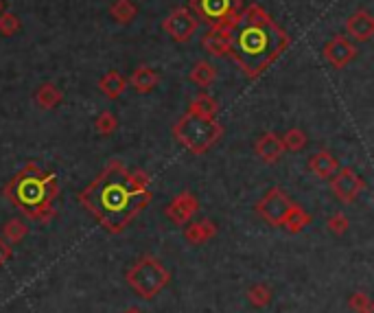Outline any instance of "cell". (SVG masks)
<instances>
[{
  "label": "cell",
  "instance_id": "1",
  "mask_svg": "<svg viewBox=\"0 0 374 313\" xmlns=\"http://www.w3.org/2000/svg\"><path fill=\"white\" fill-rule=\"evenodd\" d=\"M151 175L142 169H129L120 160H110L101 173L83 188L77 199L105 233L123 235L129 224L153 199Z\"/></svg>",
  "mask_w": 374,
  "mask_h": 313
},
{
  "label": "cell",
  "instance_id": "2",
  "mask_svg": "<svg viewBox=\"0 0 374 313\" xmlns=\"http://www.w3.org/2000/svg\"><path fill=\"white\" fill-rule=\"evenodd\" d=\"M292 44L287 31L261 5H248L239 11L230 31L228 57L248 79H258Z\"/></svg>",
  "mask_w": 374,
  "mask_h": 313
},
{
  "label": "cell",
  "instance_id": "3",
  "mask_svg": "<svg viewBox=\"0 0 374 313\" xmlns=\"http://www.w3.org/2000/svg\"><path fill=\"white\" fill-rule=\"evenodd\" d=\"M3 195L31 222L48 224L55 219V199L59 197V182L53 171L29 162L3 186Z\"/></svg>",
  "mask_w": 374,
  "mask_h": 313
},
{
  "label": "cell",
  "instance_id": "4",
  "mask_svg": "<svg viewBox=\"0 0 374 313\" xmlns=\"http://www.w3.org/2000/svg\"><path fill=\"white\" fill-rule=\"evenodd\" d=\"M171 134L175 142L182 144L188 153L201 155L210 151L223 138V125L217 118H204L192 112H186L171 127Z\"/></svg>",
  "mask_w": 374,
  "mask_h": 313
},
{
  "label": "cell",
  "instance_id": "5",
  "mask_svg": "<svg viewBox=\"0 0 374 313\" xmlns=\"http://www.w3.org/2000/svg\"><path fill=\"white\" fill-rule=\"evenodd\" d=\"M125 281L136 296L144 300H153L171 283V272H168V268L158 257L144 255L125 272Z\"/></svg>",
  "mask_w": 374,
  "mask_h": 313
},
{
  "label": "cell",
  "instance_id": "6",
  "mask_svg": "<svg viewBox=\"0 0 374 313\" xmlns=\"http://www.w3.org/2000/svg\"><path fill=\"white\" fill-rule=\"evenodd\" d=\"M188 9L208 27H217V24L236 16L243 5H241V0H188Z\"/></svg>",
  "mask_w": 374,
  "mask_h": 313
},
{
  "label": "cell",
  "instance_id": "7",
  "mask_svg": "<svg viewBox=\"0 0 374 313\" xmlns=\"http://www.w3.org/2000/svg\"><path fill=\"white\" fill-rule=\"evenodd\" d=\"M292 204H294L292 197H289L280 186H272L265 191V195L256 202L254 211L258 213V217L265 224H270L274 228H283V222L289 208H292Z\"/></svg>",
  "mask_w": 374,
  "mask_h": 313
},
{
  "label": "cell",
  "instance_id": "8",
  "mask_svg": "<svg viewBox=\"0 0 374 313\" xmlns=\"http://www.w3.org/2000/svg\"><path fill=\"white\" fill-rule=\"evenodd\" d=\"M197 29H199V20L190 14L188 7H175L171 9V14L162 20V31L177 44L190 42L192 35L197 33Z\"/></svg>",
  "mask_w": 374,
  "mask_h": 313
},
{
  "label": "cell",
  "instance_id": "9",
  "mask_svg": "<svg viewBox=\"0 0 374 313\" xmlns=\"http://www.w3.org/2000/svg\"><path fill=\"white\" fill-rule=\"evenodd\" d=\"M329 180H331V193L342 204L357 202V197L366 191V180L351 166H340Z\"/></svg>",
  "mask_w": 374,
  "mask_h": 313
},
{
  "label": "cell",
  "instance_id": "10",
  "mask_svg": "<svg viewBox=\"0 0 374 313\" xmlns=\"http://www.w3.org/2000/svg\"><path fill=\"white\" fill-rule=\"evenodd\" d=\"M324 59L337 70L346 68L357 57V46L346 38V35H335L324 44Z\"/></svg>",
  "mask_w": 374,
  "mask_h": 313
},
{
  "label": "cell",
  "instance_id": "11",
  "mask_svg": "<svg viewBox=\"0 0 374 313\" xmlns=\"http://www.w3.org/2000/svg\"><path fill=\"white\" fill-rule=\"evenodd\" d=\"M197 211H199L197 197L192 195L190 191H182V193H177L171 202H168L164 215L168 217V222H173L175 226H186L192 217H195Z\"/></svg>",
  "mask_w": 374,
  "mask_h": 313
},
{
  "label": "cell",
  "instance_id": "12",
  "mask_svg": "<svg viewBox=\"0 0 374 313\" xmlns=\"http://www.w3.org/2000/svg\"><path fill=\"white\" fill-rule=\"evenodd\" d=\"M346 33L359 44L370 42L374 35V18L368 9H359L346 20Z\"/></svg>",
  "mask_w": 374,
  "mask_h": 313
},
{
  "label": "cell",
  "instance_id": "13",
  "mask_svg": "<svg viewBox=\"0 0 374 313\" xmlns=\"http://www.w3.org/2000/svg\"><path fill=\"white\" fill-rule=\"evenodd\" d=\"M254 151L261 158V162L265 164H276L285 153V147H283V140L280 136L276 134V131H265V134L258 136L256 144H254Z\"/></svg>",
  "mask_w": 374,
  "mask_h": 313
},
{
  "label": "cell",
  "instance_id": "14",
  "mask_svg": "<svg viewBox=\"0 0 374 313\" xmlns=\"http://www.w3.org/2000/svg\"><path fill=\"white\" fill-rule=\"evenodd\" d=\"M217 237V224L212 219H201V222H188L184 228V239L190 246H204L210 239Z\"/></svg>",
  "mask_w": 374,
  "mask_h": 313
},
{
  "label": "cell",
  "instance_id": "15",
  "mask_svg": "<svg viewBox=\"0 0 374 313\" xmlns=\"http://www.w3.org/2000/svg\"><path fill=\"white\" fill-rule=\"evenodd\" d=\"M309 171L316 175L318 180H329L337 169H340V164H337V158L331 153V151H327V149H322V151H316L309 158Z\"/></svg>",
  "mask_w": 374,
  "mask_h": 313
},
{
  "label": "cell",
  "instance_id": "16",
  "mask_svg": "<svg viewBox=\"0 0 374 313\" xmlns=\"http://www.w3.org/2000/svg\"><path fill=\"white\" fill-rule=\"evenodd\" d=\"M127 83H131V88H134L136 92L147 94L160 83V75L149 66H138L134 72H131V77H129Z\"/></svg>",
  "mask_w": 374,
  "mask_h": 313
},
{
  "label": "cell",
  "instance_id": "17",
  "mask_svg": "<svg viewBox=\"0 0 374 313\" xmlns=\"http://www.w3.org/2000/svg\"><path fill=\"white\" fill-rule=\"evenodd\" d=\"M33 99H35V105H38L40 110H55V107L64 101V92L59 90L53 81H46L35 90Z\"/></svg>",
  "mask_w": 374,
  "mask_h": 313
},
{
  "label": "cell",
  "instance_id": "18",
  "mask_svg": "<svg viewBox=\"0 0 374 313\" xmlns=\"http://www.w3.org/2000/svg\"><path fill=\"white\" fill-rule=\"evenodd\" d=\"M201 46L206 48V53L212 57H226L228 51H230V35L210 27V31L201 38Z\"/></svg>",
  "mask_w": 374,
  "mask_h": 313
},
{
  "label": "cell",
  "instance_id": "19",
  "mask_svg": "<svg viewBox=\"0 0 374 313\" xmlns=\"http://www.w3.org/2000/svg\"><path fill=\"white\" fill-rule=\"evenodd\" d=\"M313 222V217L309 211H305L300 204H292V208H289L287 217H285V222H283V228L287 233H292V235H298V233H302L307 226H311Z\"/></svg>",
  "mask_w": 374,
  "mask_h": 313
},
{
  "label": "cell",
  "instance_id": "20",
  "mask_svg": "<svg viewBox=\"0 0 374 313\" xmlns=\"http://www.w3.org/2000/svg\"><path fill=\"white\" fill-rule=\"evenodd\" d=\"M99 90L107 96V99H118L120 94L127 90V79L120 75L118 70H107L99 79Z\"/></svg>",
  "mask_w": 374,
  "mask_h": 313
},
{
  "label": "cell",
  "instance_id": "21",
  "mask_svg": "<svg viewBox=\"0 0 374 313\" xmlns=\"http://www.w3.org/2000/svg\"><path fill=\"white\" fill-rule=\"evenodd\" d=\"M219 103H217L214 96L206 94V92H201L197 94L195 99L190 101L188 105V112L192 114H197V116H204V118H217V114H219Z\"/></svg>",
  "mask_w": 374,
  "mask_h": 313
},
{
  "label": "cell",
  "instance_id": "22",
  "mask_svg": "<svg viewBox=\"0 0 374 313\" xmlns=\"http://www.w3.org/2000/svg\"><path fill=\"white\" fill-rule=\"evenodd\" d=\"M188 79L195 83L197 88H208L210 83L217 79V68L210 62H197L195 66L190 68Z\"/></svg>",
  "mask_w": 374,
  "mask_h": 313
},
{
  "label": "cell",
  "instance_id": "23",
  "mask_svg": "<svg viewBox=\"0 0 374 313\" xmlns=\"http://www.w3.org/2000/svg\"><path fill=\"white\" fill-rule=\"evenodd\" d=\"M110 16L118 24H129L134 22L138 16V7L131 3V0H114L110 5Z\"/></svg>",
  "mask_w": 374,
  "mask_h": 313
},
{
  "label": "cell",
  "instance_id": "24",
  "mask_svg": "<svg viewBox=\"0 0 374 313\" xmlns=\"http://www.w3.org/2000/svg\"><path fill=\"white\" fill-rule=\"evenodd\" d=\"M248 303L252 307H256V309H265L270 303H272V298H274V292L272 289L265 285V283H256V285H252L248 289Z\"/></svg>",
  "mask_w": 374,
  "mask_h": 313
},
{
  "label": "cell",
  "instance_id": "25",
  "mask_svg": "<svg viewBox=\"0 0 374 313\" xmlns=\"http://www.w3.org/2000/svg\"><path fill=\"white\" fill-rule=\"evenodd\" d=\"M283 140V147L285 151H302L307 147V134L300 127H292V129H287L285 134L280 136Z\"/></svg>",
  "mask_w": 374,
  "mask_h": 313
},
{
  "label": "cell",
  "instance_id": "26",
  "mask_svg": "<svg viewBox=\"0 0 374 313\" xmlns=\"http://www.w3.org/2000/svg\"><path fill=\"white\" fill-rule=\"evenodd\" d=\"M29 235V226L22 219H9L3 226V239L9 244H20V241Z\"/></svg>",
  "mask_w": 374,
  "mask_h": 313
},
{
  "label": "cell",
  "instance_id": "27",
  "mask_svg": "<svg viewBox=\"0 0 374 313\" xmlns=\"http://www.w3.org/2000/svg\"><path fill=\"white\" fill-rule=\"evenodd\" d=\"M116 127H118V118L110 110H103L94 118V129H96V134H101V136H112Z\"/></svg>",
  "mask_w": 374,
  "mask_h": 313
},
{
  "label": "cell",
  "instance_id": "28",
  "mask_svg": "<svg viewBox=\"0 0 374 313\" xmlns=\"http://www.w3.org/2000/svg\"><path fill=\"white\" fill-rule=\"evenodd\" d=\"M20 18L14 14V11H0V35H5V38H11V35H16L20 31Z\"/></svg>",
  "mask_w": 374,
  "mask_h": 313
},
{
  "label": "cell",
  "instance_id": "29",
  "mask_svg": "<svg viewBox=\"0 0 374 313\" xmlns=\"http://www.w3.org/2000/svg\"><path fill=\"white\" fill-rule=\"evenodd\" d=\"M327 228H329L331 235L344 237L348 233V228H351V219H348L344 213H335V215H331L329 219H327Z\"/></svg>",
  "mask_w": 374,
  "mask_h": 313
},
{
  "label": "cell",
  "instance_id": "30",
  "mask_svg": "<svg viewBox=\"0 0 374 313\" xmlns=\"http://www.w3.org/2000/svg\"><path fill=\"white\" fill-rule=\"evenodd\" d=\"M348 307H351V311H355V313H374L372 300L364 292H357L348 298Z\"/></svg>",
  "mask_w": 374,
  "mask_h": 313
},
{
  "label": "cell",
  "instance_id": "31",
  "mask_svg": "<svg viewBox=\"0 0 374 313\" xmlns=\"http://www.w3.org/2000/svg\"><path fill=\"white\" fill-rule=\"evenodd\" d=\"M14 257V250H11V246H9V241H5L3 237H0V268Z\"/></svg>",
  "mask_w": 374,
  "mask_h": 313
},
{
  "label": "cell",
  "instance_id": "32",
  "mask_svg": "<svg viewBox=\"0 0 374 313\" xmlns=\"http://www.w3.org/2000/svg\"><path fill=\"white\" fill-rule=\"evenodd\" d=\"M123 313H144L142 309H138V307H129V309H125Z\"/></svg>",
  "mask_w": 374,
  "mask_h": 313
},
{
  "label": "cell",
  "instance_id": "33",
  "mask_svg": "<svg viewBox=\"0 0 374 313\" xmlns=\"http://www.w3.org/2000/svg\"><path fill=\"white\" fill-rule=\"evenodd\" d=\"M0 11H3V0H0Z\"/></svg>",
  "mask_w": 374,
  "mask_h": 313
}]
</instances>
